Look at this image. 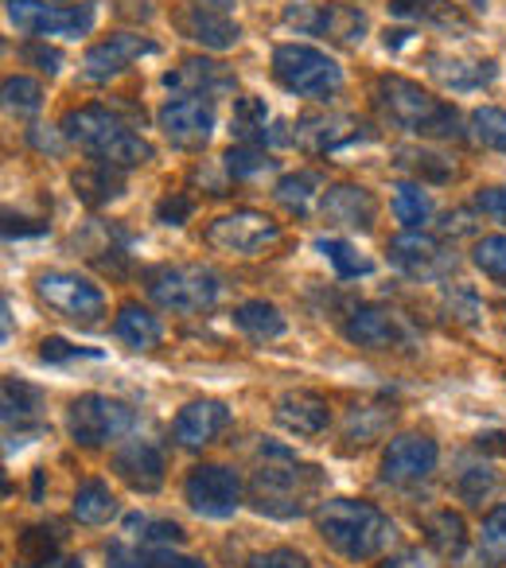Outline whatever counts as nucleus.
<instances>
[{"label":"nucleus","instance_id":"f257e3e1","mask_svg":"<svg viewBox=\"0 0 506 568\" xmlns=\"http://www.w3.org/2000/svg\"><path fill=\"white\" fill-rule=\"evenodd\" d=\"M316 529L327 549L347 560H374L394 545L397 529L366 498H327L316 506Z\"/></svg>","mask_w":506,"mask_h":568},{"label":"nucleus","instance_id":"f03ea898","mask_svg":"<svg viewBox=\"0 0 506 568\" xmlns=\"http://www.w3.org/2000/svg\"><path fill=\"white\" fill-rule=\"evenodd\" d=\"M374 105L382 110V118L413 136H433V141H459L464 136V121H459L456 105L441 102L402 74H382L374 82Z\"/></svg>","mask_w":506,"mask_h":568},{"label":"nucleus","instance_id":"7ed1b4c3","mask_svg":"<svg viewBox=\"0 0 506 568\" xmlns=\"http://www.w3.org/2000/svg\"><path fill=\"white\" fill-rule=\"evenodd\" d=\"M59 133L63 141H74L79 149H87L98 164L110 168H141L152 160V144L144 141L141 133L125 125L118 113H110L105 105H82V110H71L63 121H59Z\"/></svg>","mask_w":506,"mask_h":568},{"label":"nucleus","instance_id":"20e7f679","mask_svg":"<svg viewBox=\"0 0 506 568\" xmlns=\"http://www.w3.org/2000/svg\"><path fill=\"white\" fill-rule=\"evenodd\" d=\"M320 483H324L320 467H301L296 459L289 467L265 464L250 479V506L270 518H301L316 498Z\"/></svg>","mask_w":506,"mask_h":568},{"label":"nucleus","instance_id":"39448f33","mask_svg":"<svg viewBox=\"0 0 506 568\" xmlns=\"http://www.w3.org/2000/svg\"><path fill=\"white\" fill-rule=\"evenodd\" d=\"M273 79H277L289 94L327 102L332 94H340L343 67L335 63L327 51L308 48V43H281V48L273 51Z\"/></svg>","mask_w":506,"mask_h":568},{"label":"nucleus","instance_id":"423d86ee","mask_svg":"<svg viewBox=\"0 0 506 568\" xmlns=\"http://www.w3.org/2000/svg\"><path fill=\"white\" fill-rule=\"evenodd\" d=\"M144 288L164 312L195 316L219 301V273L206 265H160L144 273Z\"/></svg>","mask_w":506,"mask_h":568},{"label":"nucleus","instance_id":"0eeeda50","mask_svg":"<svg viewBox=\"0 0 506 568\" xmlns=\"http://www.w3.org/2000/svg\"><path fill=\"white\" fill-rule=\"evenodd\" d=\"M133 420L136 413L125 402H118V397L82 394L67 409V433H71V440L79 448H102L110 440H121L133 428Z\"/></svg>","mask_w":506,"mask_h":568},{"label":"nucleus","instance_id":"6e6552de","mask_svg":"<svg viewBox=\"0 0 506 568\" xmlns=\"http://www.w3.org/2000/svg\"><path fill=\"white\" fill-rule=\"evenodd\" d=\"M36 293H40V301L51 312H59L63 320H74V324L90 327V324H102L105 316V293L79 273H63V268L43 273L36 281Z\"/></svg>","mask_w":506,"mask_h":568},{"label":"nucleus","instance_id":"1a4fd4ad","mask_svg":"<svg viewBox=\"0 0 506 568\" xmlns=\"http://www.w3.org/2000/svg\"><path fill=\"white\" fill-rule=\"evenodd\" d=\"M183 498L203 518H234L237 506H242V479L222 464H199L183 479Z\"/></svg>","mask_w":506,"mask_h":568},{"label":"nucleus","instance_id":"9d476101","mask_svg":"<svg viewBox=\"0 0 506 568\" xmlns=\"http://www.w3.org/2000/svg\"><path fill=\"white\" fill-rule=\"evenodd\" d=\"M12 28L28 36H67V40H79L94 28L98 9L94 4H79V9H55V4H43V0H9L4 4Z\"/></svg>","mask_w":506,"mask_h":568},{"label":"nucleus","instance_id":"9b49d317","mask_svg":"<svg viewBox=\"0 0 506 568\" xmlns=\"http://www.w3.org/2000/svg\"><path fill=\"white\" fill-rule=\"evenodd\" d=\"M281 237V226L262 211H234L222 214L206 226V245L219 253H234V257H253L265 245H273Z\"/></svg>","mask_w":506,"mask_h":568},{"label":"nucleus","instance_id":"f8f14e48","mask_svg":"<svg viewBox=\"0 0 506 568\" xmlns=\"http://www.w3.org/2000/svg\"><path fill=\"white\" fill-rule=\"evenodd\" d=\"M389 265L402 268L413 281H436V276H448L456 268V250L448 242L433 234H421V230H405V234L389 237Z\"/></svg>","mask_w":506,"mask_h":568},{"label":"nucleus","instance_id":"ddd939ff","mask_svg":"<svg viewBox=\"0 0 506 568\" xmlns=\"http://www.w3.org/2000/svg\"><path fill=\"white\" fill-rule=\"evenodd\" d=\"M156 121L175 149H203L214 133V105L206 98L175 94L160 105Z\"/></svg>","mask_w":506,"mask_h":568},{"label":"nucleus","instance_id":"4468645a","mask_svg":"<svg viewBox=\"0 0 506 568\" xmlns=\"http://www.w3.org/2000/svg\"><path fill=\"white\" fill-rule=\"evenodd\" d=\"M289 24L304 28L312 36H324L332 43H343V48H358L366 40V12L351 9V4H312V9H289L285 12Z\"/></svg>","mask_w":506,"mask_h":568},{"label":"nucleus","instance_id":"2eb2a0df","mask_svg":"<svg viewBox=\"0 0 506 568\" xmlns=\"http://www.w3.org/2000/svg\"><path fill=\"white\" fill-rule=\"evenodd\" d=\"M436 459H441V448H436L433 436H421V433L394 436L386 456H382V483H394V487L425 483L436 471Z\"/></svg>","mask_w":506,"mask_h":568},{"label":"nucleus","instance_id":"dca6fc26","mask_svg":"<svg viewBox=\"0 0 506 568\" xmlns=\"http://www.w3.org/2000/svg\"><path fill=\"white\" fill-rule=\"evenodd\" d=\"M141 55H156V43L149 36L118 32L110 40L94 43V48L82 55V79L87 82H110L125 71L129 63H136Z\"/></svg>","mask_w":506,"mask_h":568},{"label":"nucleus","instance_id":"f3484780","mask_svg":"<svg viewBox=\"0 0 506 568\" xmlns=\"http://www.w3.org/2000/svg\"><path fill=\"white\" fill-rule=\"evenodd\" d=\"M110 467L136 495H156L164 487V452L152 440H125L110 456Z\"/></svg>","mask_w":506,"mask_h":568},{"label":"nucleus","instance_id":"a211bd4d","mask_svg":"<svg viewBox=\"0 0 506 568\" xmlns=\"http://www.w3.org/2000/svg\"><path fill=\"white\" fill-rule=\"evenodd\" d=\"M343 335H347V343H355L363 351H389L409 343L402 316L389 308H374V304H363V308L351 312L347 324H343Z\"/></svg>","mask_w":506,"mask_h":568},{"label":"nucleus","instance_id":"6ab92c4d","mask_svg":"<svg viewBox=\"0 0 506 568\" xmlns=\"http://www.w3.org/2000/svg\"><path fill=\"white\" fill-rule=\"evenodd\" d=\"M164 87L175 94H191V98H226L237 90V79L230 67L214 63V59H183L180 67L164 74Z\"/></svg>","mask_w":506,"mask_h":568},{"label":"nucleus","instance_id":"aec40b11","mask_svg":"<svg viewBox=\"0 0 506 568\" xmlns=\"http://www.w3.org/2000/svg\"><path fill=\"white\" fill-rule=\"evenodd\" d=\"M366 125L355 118H340V113H312V118H301L293 129V144H301L304 152H335L347 149L355 141H366Z\"/></svg>","mask_w":506,"mask_h":568},{"label":"nucleus","instance_id":"412c9836","mask_svg":"<svg viewBox=\"0 0 506 568\" xmlns=\"http://www.w3.org/2000/svg\"><path fill=\"white\" fill-rule=\"evenodd\" d=\"M320 214L335 226L347 230H371L374 219H378V199L371 195L358 183H335L320 195Z\"/></svg>","mask_w":506,"mask_h":568},{"label":"nucleus","instance_id":"4be33fe9","mask_svg":"<svg viewBox=\"0 0 506 568\" xmlns=\"http://www.w3.org/2000/svg\"><path fill=\"white\" fill-rule=\"evenodd\" d=\"M175 24H180V32L188 36V40L203 43V48H211V51H230L242 40V28L230 20V12L203 9V4H191V0L175 12Z\"/></svg>","mask_w":506,"mask_h":568},{"label":"nucleus","instance_id":"5701e85b","mask_svg":"<svg viewBox=\"0 0 506 568\" xmlns=\"http://www.w3.org/2000/svg\"><path fill=\"white\" fill-rule=\"evenodd\" d=\"M273 417L293 436H320L332 425V409H327L324 397L312 394V389H289V394H281Z\"/></svg>","mask_w":506,"mask_h":568},{"label":"nucleus","instance_id":"b1692460","mask_svg":"<svg viewBox=\"0 0 506 568\" xmlns=\"http://www.w3.org/2000/svg\"><path fill=\"white\" fill-rule=\"evenodd\" d=\"M226 425H230V409L222 402H191L175 413L172 440L180 444V448H203V444H211Z\"/></svg>","mask_w":506,"mask_h":568},{"label":"nucleus","instance_id":"393cba45","mask_svg":"<svg viewBox=\"0 0 506 568\" xmlns=\"http://www.w3.org/2000/svg\"><path fill=\"white\" fill-rule=\"evenodd\" d=\"M389 17L413 20V24H433L444 28V32H464V36L475 28V20L459 4H452V0H389Z\"/></svg>","mask_w":506,"mask_h":568},{"label":"nucleus","instance_id":"a878e982","mask_svg":"<svg viewBox=\"0 0 506 568\" xmlns=\"http://www.w3.org/2000/svg\"><path fill=\"white\" fill-rule=\"evenodd\" d=\"M428 74L441 82L444 90H479L495 82V63H472V59H452V55H428Z\"/></svg>","mask_w":506,"mask_h":568},{"label":"nucleus","instance_id":"bb28decb","mask_svg":"<svg viewBox=\"0 0 506 568\" xmlns=\"http://www.w3.org/2000/svg\"><path fill=\"white\" fill-rule=\"evenodd\" d=\"M71 187H74V195L90 206V211H98V206L113 203V199L125 191V180H121V168L98 164L94 160V164L79 168V172L71 175Z\"/></svg>","mask_w":506,"mask_h":568},{"label":"nucleus","instance_id":"cd10ccee","mask_svg":"<svg viewBox=\"0 0 506 568\" xmlns=\"http://www.w3.org/2000/svg\"><path fill=\"white\" fill-rule=\"evenodd\" d=\"M113 335L133 351H152L164 339V324L149 308H141V304H121L118 320H113Z\"/></svg>","mask_w":506,"mask_h":568},{"label":"nucleus","instance_id":"c85d7f7f","mask_svg":"<svg viewBox=\"0 0 506 568\" xmlns=\"http://www.w3.org/2000/svg\"><path fill=\"white\" fill-rule=\"evenodd\" d=\"M324 175L320 172H293V175H285V180L277 183V203L285 206V211H293V214H301V219H308L312 211L320 206V195H324Z\"/></svg>","mask_w":506,"mask_h":568},{"label":"nucleus","instance_id":"c756f323","mask_svg":"<svg viewBox=\"0 0 506 568\" xmlns=\"http://www.w3.org/2000/svg\"><path fill=\"white\" fill-rule=\"evenodd\" d=\"M234 324L242 327L245 335H253V339H281L285 335V316H281L273 304L265 301H245L234 308Z\"/></svg>","mask_w":506,"mask_h":568},{"label":"nucleus","instance_id":"7c9ffc66","mask_svg":"<svg viewBox=\"0 0 506 568\" xmlns=\"http://www.w3.org/2000/svg\"><path fill=\"white\" fill-rule=\"evenodd\" d=\"M74 518L87 521V526H102L118 514V503H113V490L105 487L102 479H87L79 490H74V503H71Z\"/></svg>","mask_w":506,"mask_h":568},{"label":"nucleus","instance_id":"2f4dec72","mask_svg":"<svg viewBox=\"0 0 506 568\" xmlns=\"http://www.w3.org/2000/svg\"><path fill=\"white\" fill-rule=\"evenodd\" d=\"M265 121H270V110H265L262 98H237V102H234L230 129H234V136L242 144H265V141H270V129H265Z\"/></svg>","mask_w":506,"mask_h":568},{"label":"nucleus","instance_id":"473e14b6","mask_svg":"<svg viewBox=\"0 0 506 568\" xmlns=\"http://www.w3.org/2000/svg\"><path fill=\"white\" fill-rule=\"evenodd\" d=\"M425 534H428V545H433L436 552H444V557H456V552H464V545H467L464 518H459V514H452V510L428 514Z\"/></svg>","mask_w":506,"mask_h":568},{"label":"nucleus","instance_id":"72a5a7b5","mask_svg":"<svg viewBox=\"0 0 506 568\" xmlns=\"http://www.w3.org/2000/svg\"><path fill=\"white\" fill-rule=\"evenodd\" d=\"M397 164L405 172H413L421 183H448L456 175V164L441 152H425V149H402L397 152Z\"/></svg>","mask_w":506,"mask_h":568},{"label":"nucleus","instance_id":"f704fd0d","mask_svg":"<svg viewBox=\"0 0 506 568\" xmlns=\"http://www.w3.org/2000/svg\"><path fill=\"white\" fill-rule=\"evenodd\" d=\"M394 214L405 230H421L433 219V199L421 191V183H397L394 187Z\"/></svg>","mask_w":506,"mask_h":568},{"label":"nucleus","instance_id":"c9c22d12","mask_svg":"<svg viewBox=\"0 0 506 568\" xmlns=\"http://www.w3.org/2000/svg\"><path fill=\"white\" fill-rule=\"evenodd\" d=\"M40 389L24 386V382L17 378H4V428L12 425H24V420H32L36 413H40Z\"/></svg>","mask_w":506,"mask_h":568},{"label":"nucleus","instance_id":"e433bc0d","mask_svg":"<svg viewBox=\"0 0 506 568\" xmlns=\"http://www.w3.org/2000/svg\"><path fill=\"white\" fill-rule=\"evenodd\" d=\"M222 168H226L230 180H253V175L273 172L277 160L257 149V144H237V149H230L226 156H222Z\"/></svg>","mask_w":506,"mask_h":568},{"label":"nucleus","instance_id":"4c0bfd02","mask_svg":"<svg viewBox=\"0 0 506 568\" xmlns=\"http://www.w3.org/2000/svg\"><path fill=\"white\" fill-rule=\"evenodd\" d=\"M316 250L324 253L327 261H332L335 273H340L343 281H351V276H366V273H371V268H374L371 261L358 257L355 245L343 242V237H316Z\"/></svg>","mask_w":506,"mask_h":568},{"label":"nucleus","instance_id":"58836bf2","mask_svg":"<svg viewBox=\"0 0 506 568\" xmlns=\"http://www.w3.org/2000/svg\"><path fill=\"white\" fill-rule=\"evenodd\" d=\"M55 552H59L55 537H51V529H43V526L24 529L17 541V557L24 560V568H48L51 560H55Z\"/></svg>","mask_w":506,"mask_h":568},{"label":"nucleus","instance_id":"ea45409f","mask_svg":"<svg viewBox=\"0 0 506 568\" xmlns=\"http://www.w3.org/2000/svg\"><path fill=\"white\" fill-rule=\"evenodd\" d=\"M472 136L479 144L495 152H506V110H495V105H479L472 113Z\"/></svg>","mask_w":506,"mask_h":568},{"label":"nucleus","instance_id":"a19ab883","mask_svg":"<svg viewBox=\"0 0 506 568\" xmlns=\"http://www.w3.org/2000/svg\"><path fill=\"white\" fill-rule=\"evenodd\" d=\"M475 265L483 268V276L506 288V234H487L475 242Z\"/></svg>","mask_w":506,"mask_h":568},{"label":"nucleus","instance_id":"79ce46f5","mask_svg":"<svg viewBox=\"0 0 506 568\" xmlns=\"http://www.w3.org/2000/svg\"><path fill=\"white\" fill-rule=\"evenodd\" d=\"M479 549H483V557H487V560H495V565H506V503L495 506V510L483 518Z\"/></svg>","mask_w":506,"mask_h":568},{"label":"nucleus","instance_id":"37998d69","mask_svg":"<svg viewBox=\"0 0 506 568\" xmlns=\"http://www.w3.org/2000/svg\"><path fill=\"white\" fill-rule=\"evenodd\" d=\"M4 105L17 113H36L43 105V87L36 79H24V74L4 79Z\"/></svg>","mask_w":506,"mask_h":568},{"label":"nucleus","instance_id":"c03bdc74","mask_svg":"<svg viewBox=\"0 0 506 568\" xmlns=\"http://www.w3.org/2000/svg\"><path fill=\"white\" fill-rule=\"evenodd\" d=\"M444 308H448V320H459L464 327H475V316H479V296L467 288V284H452L444 293Z\"/></svg>","mask_w":506,"mask_h":568},{"label":"nucleus","instance_id":"a18cd8bd","mask_svg":"<svg viewBox=\"0 0 506 568\" xmlns=\"http://www.w3.org/2000/svg\"><path fill=\"white\" fill-rule=\"evenodd\" d=\"M191 211H195V199L183 195V191H172V195H164L156 203V219L164 222V226H183V222L191 219Z\"/></svg>","mask_w":506,"mask_h":568},{"label":"nucleus","instance_id":"49530a36","mask_svg":"<svg viewBox=\"0 0 506 568\" xmlns=\"http://www.w3.org/2000/svg\"><path fill=\"white\" fill-rule=\"evenodd\" d=\"M250 568H312V565H308V557L296 549H270V552L250 557Z\"/></svg>","mask_w":506,"mask_h":568},{"label":"nucleus","instance_id":"de8ad7c7","mask_svg":"<svg viewBox=\"0 0 506 568\" xmlns=\"http://www.w3.org/2000/svg\"><path fill=\"white\" fill-rule=\"evenodd\" d=\"M490 483H495V475H490L487 467H467V471L459 475V495H464L467 503H483Z\"/></svg>","mask_w":506,"mask_h":568},{"label":"nucleus","instance_id":"09e8293b","mask_svg":"<svg viewBox=\"0 0 506 568\" xmlns=\"http://www.w3.org/2000/svg\"><path fill=\"white\" fill-rule=\"evenodd\" d=\"M20 59L36 63V71H43V74H59V63H63V55H59L55 48H48V43H24Z\"/></svg>","mask_w":506,"mask_h":568},{"label":"nucleus","instance_id":"8fccbe9b","mask_svg":"<svg viewBox=\"0 0 506 568\" xmlns=\"http://www.w3.org/2000/svg\"><path fill=\"white\" fill-rule=\"evenodd\" d=\"M74 355H90V358H98V351L71 347V343H67V339H43V343H40V358H43V363H67V358H74Z\"/></svg>","mask_w":506,"mask_h":568},{"label":"nucleus","instance_id":"3c124183","mask_svg":"<svg viewBox=\"0 0 506 568\" xmlns=\"http://www.w3.org/2000/svg\"><path fill=\"white\" fill-rule=\"evenodd\" d=\"M374 568H436V560H433V552H425V549H402Z\"/></svg>","mask_w":506,"mask_h":568},{"label":"nucleus","instance_id":"603ef678","mask_svg":"<svg viewBox=\"0 0 506 568\" xmlns=\"http://www.w3.org/2000/svg\"><path fill=\"white\" fill-rule=\"evenodd\" d=\"M475 206H479L483 214H490V219L506 222V187H487L475 195Z\"/></svg>","mask_w":506,"mask_h":568},{"label":"nucleus","instance_id":"864d4df0","mask_svg":"<svg viewBox=\"0 0 506 568\" xmlns=\"http://www.w3.org/2000/svg\"><path fill=\"white\" fill-rule=\"evenodd\" d=\"M144 529H149V541H156V545H183L188 541V534H183L175 521H144Z\"/></svg>","mask_w":506,"mask_h":568},{"label":"nucleus","instance_id":"5fc2aeb1","mask_svg":"<svg viewBox=\"0 0 506 568\" xmlns=\"http://www.w3.org/2000/svg\"><path fill=\"white\" fill-rule=\"evenodd\" d=\"M144 568H203V565L191 557H180V552H172V549H156L144 557Z\"/></svg>","mask_w":506,"mask_h":568},{"label":"nucleus","instance_id":"6e6d98bb","mask_svg":"<svg viewBox=\"0 0 506 568\" xmlns=\"http://www.w3.org/2000/svg\"><path fill=\"white\" fill-rule=\"evenodd\" d=\"M110 568H144V557L125 545H110Z\"/></svg>","mask_w":506,"mask_h":568},{"label":"nucleus","instance_id":"4d7b16f0","mask_svg":"<svg viewBox=\"0 0 506 568\" xmlns=\"http://www.w3.org/2000/svg\"><path fill=\"white\" fill-rule=\"evenodd\" d=\"M191 4H203V9H214V12H230V9H234V0H191Z\"/></svg>","mask_w":506,"mask_h":568},{"label":"nucleus","instance_id":"13d9d810","mask_svg":"<svg viewBox=\"0 0 506 568\" xmlns=\"http://www.w3.org/2000/svg\"><path fill=\"white\" fill-rule=\"evenodd\" d=\"M32 141L40 144V149H51V152H59V141H55V136H51V133L43 136V133H36V129H32Z\"/></svg>","mask_w":506,"mask_h":568},{"label":"nucleus","instance_id":"bf43d9fd","mask_svg":"<svg viewBox=\"0 0 506 568\" xmlns=\"http://www.w3.org/2000/svg\"><path fill=\"white\" fill-rule=\"evenodd\" d=\"M467 9H475V12H487V0H464Z\"/></svg>","mask_w":506,"mask_h":568},{"label":"nucleus","instance_id":"052dcab7","mask_svg":"<svg viewBox=\"0 0 506 568\" xmlns=\"http://www.w3.org/2000/svg\"><path fill=\"white\" fill-rule=\"evenodd\" d=\"M67 568H82V565H79V560H67Z\"/></svg>","mask_w":506,"mask_h":568},{"label":"nucleus","instance_id":"680f3d73","mask_svg":"<svg viewBox=\"0 0 506 568\" xmlns=\"http://www.w3.org/2000/svg\"><path fill=\"white\" fill-rule=\"evenodd\" d=\"M503 335H506V308H503Z\"/></svg>","mask_w":506,"mask_h":568}]
</instances>
